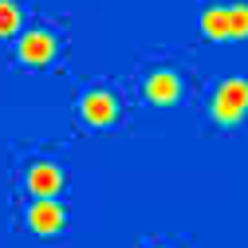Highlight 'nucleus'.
<instances>
[{
  "label": "nucleus",
  "mask_w": 248,
  "mask_h": 248,
  "mask_svg": "<svg viewBox=\"0 0 248 248\" xmlns=\"http://www.w3.org/2000/svg\"><path fill=\"white\" fill-rule=\"evenodd\" d=\"M248 110V79H225L213 95V114L221 122H236Z\"/></svg>",
  "instance_id": "obj_1"
},
{
  "label": "nucleus",
  "mask_w": 248,
  "mask_h": 248,
  "mask_svg": "<svg viewBox=\"0 0 248 248\" xmlns=\"http://www.w3.org/2000/svg\"><path fill=\"white\" fill-rule=\"evenodd\" d=\"M59 185H63V173H59L55 162H36L32 170H28V189H32L36 197H55Z\"/></svg>",
  "instance_id": "obj_5"
},
{
  "label": "nucleus",
  "mask_w": 248,
  "mask_h": 248,
  "mask_svg": "<svg viewBox=\"0 0 248 248\" xmlns=\"http://www.w3.org/2000/svg\"><path fill=\"white\" fill-rule=\"evenodd\" d=\"M55 55V36L44 32V28H32V32L20 36V59L24 63H47Z\"/></svg>",
  "instance_id": "obj_2"
},
{
  "label": "nucleus",
  "mask_w": 248,
  "mask_h": 248,
  "mask_svg": "<svg viewBox=\"0 0 248 248\" xmlns=\"http://www.w3.org/2000/svg\"><path fill=\"white\" fill-rule=\"evenodd\" d=\"M79 110H83L87 122H95V126H107V122H114V114H118V103H114L110 91H87L83 103H79Z\"/></svg>",
  "instance_id": "obj_3"
},
{
  "label": "nucleus",
  "mask_w": 248,
  "mask_h": 248,
  "mask_svg": "<svg viewBox=\"0 0 248 248\" xmlns=\"http://www.w3.org/2000/svg\"><path fill=\"white\" fill-rule=\"evenodd\" d=\"M20 28V8L12 0H0V36H12Z\"/></svg>",
  "instance_id": "obj_8"
},
{
  "label": "nucleus",
  "mask_w": 248,
  "mask_h": 248,
  "mask_svg": "<svg viewBox=\"0 0 248 248\" xmlns=\"http://www.w3.org/2000/svg\"><path fill=\"white\" fill-rule=\"evenodd\" d=\"M229 28L232 36H248V4H229Z\"/></svg>",
  "instance_id": "obj_9"
},
{
  "label": "nucleus",
  "mask_w": 248,
  "mask_h": 248,
  "mask_svg": "<svg viewBox=\"0 0 248 248\" xmlns=\"http://www.w3.org/2000/svg\"><path fill=\"white\" fill-rule=\"evenodd\" d=\"M146 95H150L154 103H173V99L181 95V79H177V71H170V67L154 71V75L146 79Z\"/></svg>",
  "instance_id": "obj_6"
},
{
  "label": "nucleus",
  "mask_w": 248,
  "mask_h": 248,
  "mask_svg": "<svg viewBox=\"0 0 248 248\" xmlns=\"http://www.w3.org/2000/svg\"><path fill=\"white\" fill-rule=\"evenodd\" d=\"M201 28H205V36H213V40H229V36H232V28H229V4H213V8H205Z\"/></svg>",
  "instance_id": "obj_7"
},
{
  "label": "nucleus",
  "mask_w": 248,
  "mask_h": 248,
  "mask_svg": "<svg viewBox=\"0 0 248 248\" xmlns=\"http://www.w3.org/2000/svg\"><path fill=\"white\" fill-rule=\"evenodd\" d=\"M28 225H32L36 232H55L59 225H63V205H59L55 197H36L32 209H28Z\"/></svg>",
  "instance_id": "obj_4"
}]
</instances>
